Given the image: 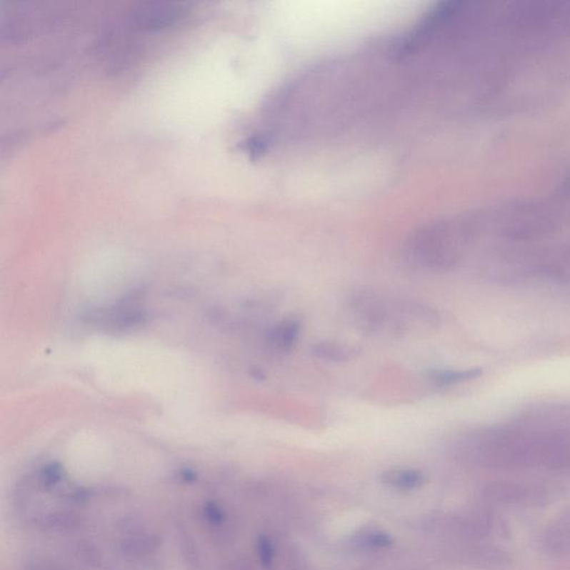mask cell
Returning <instances> with one entry per match:
<instances>
[{"instance_id":"cell-2","label":"cell","mask_w":570,"mask_h":570,"mask_svg":"<svg viewBox=\"0 0 570 570\" xmlns=\"http://www.w3.org/2000/svg\"><path fill=\"white\" fill-rule=\"evenodd\" d=\"M469 230L457 223L426 225L410 236L406 256L416 269L440 273L459 264L469 242Z\"/></svg>"},{"instance_id":"cell-4","label":"cell","mask_w":570,"mask_h":570,"mask_svg":"<svg viewBox=\"0 0 570 570\" xmlns=\"http://www.w3.org/2000/svg\"><path fill=\"white\" fill-rule=\"evenodd\" d=\"M300 328L298 319L286 318L280 321L266 334L269 346L278 352H289L296 346Z\"/></svg>"},{"instance_id":"cell-8","label":"cell","mask_w":570,"mask_h":570,"mask_svg":"<svg viewBox=\"0 0 570 570\" xmlns=\"http://www.w3.org/2000/svg\"><path fill=\"white\" fill-rule=\"evenodd\" d=\"M273 553L272 546L270 541L266 538H262L260 541V556L261 560L264 565L270 566L273 563Z\"/></svg>"},{"instance_id":"cell-1","label":"cell","mask_w":570,"mask_h":570,"mask_svg":"<svg viewBox=\"0 0 570 570\" xmlns=\"http://www.w3.org/2000/svg\"><path fill=\"white\" fill-rule=\"evenodd\" d=\"M349 308L356 326L374 336L419 334L438 324V316L429 306L374 290L360 289L354 292Z\"/></svg>"},{"instance_id":"cell-5","label":"cell","mask_w":570,"mask_h":570,"mask_svg":"<svg viewBox=\"0 0 570 570\" xmlns=\"http://www.w3.org/2000/svg\"><path fill=\"white\" fill-rule=\"evenodd\" d=\"M361 350L356 346L334 341H322L311 346V354L319 360L328 362H349L358 358Z\"/></svg>"},{"instance_id":"cell-6","label":"cell","mask_w":570,"mask_h":570,"mask_svg":"<svg viewBox=\"0 0 570 570\" xmlns=\"http://www.w3.org/2000/svg\"><path fill=\"white\" fill-rule=\"evenodd\" d=\"M482 374L480 368L461 369V370H434L428 374V379L432 384L436 386H451L456 384H464L472 381L479 378Z\"/></svg>"},{"instance_id":"cell-3","label":"cell","mask_w":570,"mask_h":570,"mask_svg":"<svg viewBox=\"0 0 570 570\" xmlns=\"http://www.w3.org/2000/svg\"><path fill=\"white\" fill-rule=\"evenodd\" d=\"M184 9L179 5L156 4L141 8L137 13L136 21L139 25L147 29H161L174 24L182 17Z\"/></svg>"},{"instance_id":"cell-7","label":"cell","mask_w":570,"mask_h":570,"mask_svg":"<svg viewBox=\"0 0 570 570\" xmlns=\"http://www.w3.org/2000/svg\"><path fill=\"white\" fill-rule=\"evenodd\" d=\"M382 480L399 489H414L424 484V476L416 470L394 469L384 472Z\"/></svg>"}]
</instances>
